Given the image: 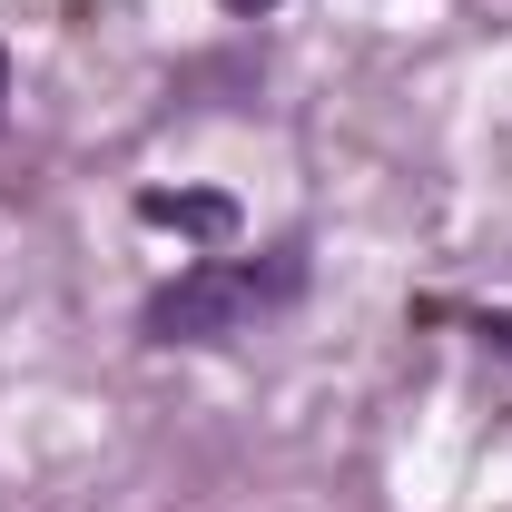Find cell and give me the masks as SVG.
<instances>
[{"instance_id": "obj_1", "label": "cell", "mask_w": 512, "mask_h": 512, "mask_svg": "<svg viewBox=\"0 0 512 512\" xmlns=\"http://www.w3.org/2000/svg\"><path fill=\"white\" fill-rule=\"evenodd\" d=\"M296 286V266H247V256H207V266H188L158 306H148V335L158 345H207V335H237V325H256L276 296Z\"/></svg>"}, {"instance_id": "obj_2", "label": "cell", "mask_w": 512, "mask_h": 512, "mask_svg": "<svg viewBox=\"0 0 512 512\" xmlns=\"http://www.w3.org/2000/svg\"><path fill=\"white\" fill-rule=\"evenodd\" d=\"M483 325V345H512V316H473Z\"/></svg>"}, {"instance_id": "obj_3", "label": "cell", "mask_w": 512, "mask_h": 512, "mask_svg": "<svg viewBox=\"0 0 512 512\" xmlns=\"http://www.w3.org/2000/svg\"><path fill=\"white\" fill-rule=\"evenodd\" d=\"M227 10H276V0H227Z\"/></svg>"}, {"instance_id": "obj_4", "label": "cell", "mask_w": 512, "mask_h": 512, "mask_svg": "<svg viewBox=\"0 0 512 512\" xmlns=\"http://www.w3.org/2000/svg\"><path fill=\"white\" fill-rule=\"evenodd\" d=\"M0 99H10V60H0Z\"/></svg>"}]
</instances>
